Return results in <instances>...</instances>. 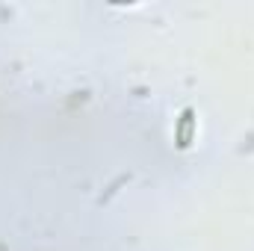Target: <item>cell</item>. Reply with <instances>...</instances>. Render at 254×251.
<instances>
[{
  "label": "cell",
  "mask_w": 254,
  "mask_h": 251,
  "mask_svg": "<svg viewBox=\"0 0 254 251\" xmlns=\"http://www.w3.org/2000/svg\"><path fill=\"white\" fill-rule=\"evenodd\" d=\"M190 127H192V113L187 110V113H184V122H181V136H178L181 148H187V145H190Z\"/></svg>",
  "instance_id": "obj_1"
}]
</instances>
